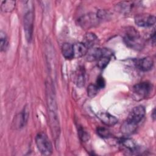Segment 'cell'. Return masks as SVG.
<instances>
[{
  "label": "cell",
  "instance_id": "obj_1",
  "mask_svg": "<svg viewBox=\"0 0 156 156\" xmlns=\"http://www.w3.org/2000/svg\"><path fill=\"white\" fill-rule=\"evenodd\" d=\"M123 40L126 45L129 48L140 51L144 47V40L139 32L133 27H128L124 34Z\"/></svg>",
  "mask_w": 156,
  "mask_h": 156
},
{
  "label": "cell",
  "instance_id": "obj_9",
  "mask_svg": "<svg viewBox=\"0 0 156 156\" xmlns=\"http://www.w3.org/2000/svg\"><path fill=\"white\" fill-rule=\"evenodd\" d=\"M49 122L51 132L55 139L58 137L60 133V125L56 110H49L48 112Z\"/></svg>",
  "mask_w": 156,
  "mask_h": 156
},
{
  "label": "cell",
  "instance_id": "obj_23",
  "mask_svg": "<svg viewBox=\"0 0 156 156\" xmlns=\"http://www.w3.org/2000/svg\"><path fill=\"white\" fill-rule=\"evenodd\" d=\"M96 87L100 90L102 88H104L105 85V81L102 76H98L96 81Z\"/></svg>",
  "mask_w": 156,
  "mask_h": 156
},
{
  "label": "cell",
  "instance_id": "obj_4",
  "mask_svg": "<svg viewBox=\"0 0 156 156\" xmlns=\"http://www.w3.org/2000/svg\"><path fill=\"white\" fill-rule=\"evenodd\" d=\"M112 55V52L110 49L106 48H91L88 49L85 58L88 62H94L96 60L98 61L100 58L104 56L111 57Z\"/></svg>",
  "mask_w": 156,
  "mask_h": 156
},
{
  "label": "cell",
  "instance_id": "obj_5",
  "mask_svg": "<svg viewBox=\"0 0 156 156\" xmlns=\"http://www.w3.org/2000/svg\"><path fill=\"white\" fill-rule=\"evenodd\" d=\"M152 85L149 82H142L136 83L132 87L134 96L140 99L147 97L152 90Z\"/></svg>",
  "mask_w": 156,
  "mask_h": 156
},
{
  "label": "cell",
  "instance_id": "obj_3",
  "mask_svg": "<svg viewBox=\"0 0 156 156\" xmlns=\"http://www.w3.org/2000/svg\"><path fill=\"white\" fill-rule=\"evenodd\" d=\"M101 19L97 13H88L77 19V24L82 29L87 30L97 26Z\"/></svg>",
  "mask_w": 156,
  "mask_h": 156
},
{
  "label": "cell",
  "instance_id": "obj_18",
  "mask_svg": "<svg viewBox=\"0 0 156 156\" xmlns=\"http://www.w3.org/2000/svg\"><path fill=\"white\" fill-rule=\"evenodd\" d=\"M117 10L121 13H128L132 8V4L130 2H121L116 4Z\"/></svg>",
  "mask_w": 156,
  "mask_h": 156
},
{
  "label": "cell",
  "instance_id": "obj_12",
  "mask_svg": "<svg viewBox=\"0 0 156 156\" xmlns=\"http://www.w3.org/2000/svg\"><path fill=\"white\" fill-rule=\"evenodd\" d=\"M85 69L83 66H79L74 73L73 80L77 87L81 88L84 86L85 82Z\"/></svg>",
  "mask_w": 156,
  "mask_h": 156
},
{
  "label": "cell",
  "instance_id": "obj_25",
  "mask_svg": "<svg viewBox=\"0 0 156 156\" xmlns=\"http://www.w3.org/2000/svg\"><path fill=\"white\" fill-rule=\"evenodd\" d=\"M151 116H152V117L153 118V119H155V108H154V109H153Z\"/></svg>",
  "mask_w": 156,
  "mask_h": 156
},
{
  "label": "cell",
  "instance_id": "obj_7",
  "mask_svg": "<svg viewBox=\"0 0 156 156\" xmlns=\"http://www.w3.org/2000/svg\"><path fill=\"white\" fill-rule=\"evenodd\" d=\"M34 27V15L31 11H28L24 17V31L27 42L32 40Z\"/></svg>",
  "mask_w": 156,
  "mask_h": 156
},
{
  "label": "cell",
  "instance_id": "obj_2",
  "mask_svg": "<svg viewBox=\"0 0 156 156\" xmlns=\"http://www.w3.org/2000/svg\"><path fill=\"white\" fill-rule=\"evenodd\" d=\"M35 143L40 152L44 155H51L52 152V145L48 136L43 132L37 134Z\"/></svg>",
  "mask_w": 156,
  "mask_h": 156
},
{
  "label": "cell",
  "instance_id": "obj_14",
  "mask_svg": "<svg viewBox=\"0 0 156 156\" xmlns=\"http://www.w3.org/2000/svg\"><path fill=\"white\" fill-rule=\"evenodd\" d=\"M88 49L82 42H79L74 44V58H80L85 55Z\"/></svg>",
  "mask_w": 156,
  "mask_h": 156
},
{
  "label": "cell",
  "instance_id": "obj_16",
  "mask_svg": "<svg viewBox=\"0 0 156 156\" xmlns=\"http://www.w3.org/2000/svg\"><path fill=\"white\" fill-rule=\"evenodd\" d=\"M62 53L63 56L67 60L74 58L73 44L69 43L63 44L62 46Z\"/></svg>",
  "mask_w": 156,
  "mask_h": 156
},
{
  "label": "cell",
  "instance_id": "obj_24",
  "mask_svg": "<svg viewBox=\"0 0 156 156\" xmlns=\"http://www.w3.org/2000/svg\"><path fill=\"white\" fill-rule=\"evenodd\" d=\"M79 132L80 137V138L82 139V141H87L88 139V138H89L88 134L85 131H84L82 129L79 130Z\"/></svg>",
  "mask_w": 156,
  "mask_h": 156
},
{
  "label": "cell",
  "instance_id": "obj_19",
  "mask_svg": "<svg viewBox=\"0 0 156 156\" xmlns=\"http://www.w3.org/2000/svg\"><path fill=\"white\" fill-rule=\"evenodd\" d=\"M9 46L7 37L5 32L1 31L0 32V48L1 51H5Z\"/></svg>",
  "mask_w": 156,
  "mask_h": 156
},
{
  "label": "cell",
  "instance_id": "obj_17",
  "mask_svg": "<svg viewBox=\"0 0 156 156\" xmlns=\"http://www.w3.org/2000/svg\"><path fill=\"white\" fill-rule=\"evenodd\" d=\"M16 2L14 1H3L1 5V9L4 12H10L15 7Z\"/></svg>",
  "mask_w": 156,
  "mask_h": 156
},
{
  "label": "cell",
  "instance_id": "obj_22",
  "mask_svg": "<svg viewBox=\"0 0 156 156\" xmlns=\"http://www.w3.org/2000/svg\"><path fill=\"white\" fill-rule=\"evenodd\" d=\"M110 59H111V57H106V56L102 57L98 60V64H97L98 66L100 69H104L109 63Z\"/></svg>",
  "mask_w": 156,
  "mask_h": 156
},
{
  "label": "cell",
  "instance_id": "obj_15",
  "mask_svg": "<svg viewBox=\"0 0 156 156\" xmlns=\"http://www.w3.org/2000/svg\"><path fill=\"white\" fill-rule=\"evenodd\" d=\"M88 49L94 48V46L98 43V37L92 32H88L84 36L83 41L82 42Z\"/></svg>",
  "mask_w": 156,
  "mask_h": 156
},
{
  "label": "cell",
  "instance_id": "obj_6",
  "mask_svg": "<svg viewBox=\"0 0 156 156\" xmlns=\"http://www.w3.org/2000/svg\"><path fill=\"white\" fill-rule=\"evenodd\" d=\"M145 113V108L143 105H138L135 107L130 112L126 121L127 123L136 127V125L144 118Z\"/></svg>",
  "mask_w": 156,
  "mask_h": 156
},
{
  "label": "cell",
  "instance_id": "obj_21",
  "mask_svg": "<svg viewBox=\"0 0 156 156\" xmlns=\"http://www.w3.org/2000/svg\"><path fill=\"white\" fill-rule=\"evenodd\" d=\"M99 90L95 84H90L87 88V94L90 98H93L98 93Z\"/></svg>",
  "mask_w": 156,
  "mask_h": 156
},
{
  "label": "cell",
  "instance_id": "obj_20",
  "mask_svg": "<svg viewBox=\"0 0 156 156\" xmlns=\"http://www.w3.org/2000/svg\"><path fill=\"white\" fill-rule=\"evenodd\" d=\"M97 134L101 138H107L111 136V133L110 130L104 127H99L96 130Z\"/></svg>",
  "mask_w": 156,
  "mask_h": 156
},
{
  "label": "cell",
  "instance_id": "obj_10",
  "mask_svg": "<svg viewBox=\"0 0 156 156\" xmlns=\"http://www.w3.org/2000/svg\"><path fill=\"white\" fill-rule=\"evenodd\" d=\"M136 67L142 71H148L151 70L154 65V61L150 57H146L134 60Z\"/></svg>",
  "mask_w": 156,
  "mask_h": 156
},
{
  "label": "cell",
  "instance_id": "obj_13",
  "mask_svg": "<svg viewBox=\"0 0 156 156\" xmlns=\"http://www.w3.org/2000/svg\"><path fill=\"white\" fill-rule=\"evenodd\" d=\"M120 143L122 147L127 149L131 153L138 152L139 147L135 141L130 138H122L120 140Z\"/></svg>",
  "mask_w": 156,
  "mask_h": 156
},
{
  "label": "cell",
  "instance_id": "obj_11",
  "mask_svg": "<svg viewBox=\"0 0 156 156\" xmlns=\"http://www.w3.org/2000/svg\"><path fill=\"white\" fill-rule=\"evenodd\" d=\"M97 116L103 124L108 126H114L118 122L117 118L107 112H99L97 113Z\"/></svg>",
  "mask_w": 156,
  "mask_h": 156
},
{
  "label": "cell",
  "instance_id": "obj_8",
  "mask_svg": "<svg viewBox=\"0 0 156 156\" xmlns=\"http://www.w3.org/2000/svg\"><path fill=\"white\" fill-rule=\"evenodd\" d=\"M135 23L140 27H151L155 23V17L149 13H140L134 18Z\"/></svg>",
  "mask_w": 156,
  "mask_h": 156
}]
</instances>
